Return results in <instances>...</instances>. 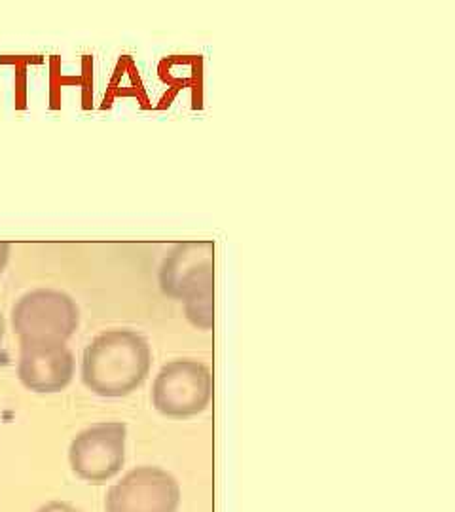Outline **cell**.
Listing matches in <instances>:
<instances>
[{
  "instance_id": "6da1fadb",
  "label": "cell",
  "mask_w": 455,
  "mask_h": 512,
  "mask_svg": "<svg viewBox=\"0 0 455 512\" xmlns=\"http://www.w3.org/2000/svg\"><path fill=\"white\" fill-rule=\"evenodd\" d=\"M150 365V346L139 332L107 330L84 349L82 382L99 397L118 399L145 384Z\"/></svg>"
},
{
  "instance_id": "7a4b0ae2",
  "label": "cell",
  "mask_w": 455,
  "mask_h": 512,
  "mask_svg": "<svg viewBox=\"0 0 455 512\" xmlns=\"http://www.w3.org/2000/svg\"><path fill=\"white\" fill-rule=\"evenodd\" d=\"M213 266L215 245L211 241H186L165 258L160 272L162 291L184 300L186 317L201 330L215 325Z\"/></svg>"
},
{
  "instance_id": "3957f363",
  "label": "cell",
  "mask_w": 455,
  "mask_h": 512,
  "mask_svg": "<svg viewBox=\"0 0 455 512\" xmlns=\"http://www.w3.org/2000/svg\"><path fill=\"white\" fill-rule=\"evenodd\" d=\"M80 325V310L73 298L55 289L23 294L12 308V329L19 340L67 342Z\"/></svg>"
},
{
  "instance_id": "277c9868",
  "label": "cell",
  "mask_w": 455,
  "mask_h": 512,
  "mask_svg": "<svg viewBox=\"0 0 455 512\" xmlns=\"http://www.w3.org/2000/svg\"><path fill=\"white\" fill-rule=\"evenodd\" d=\"M213 399V374L200 361L179 359L160 370L152 387V403L167 418H192Z\"/></svg>"
},
{
  "instance_id": "5b68a950",
  "label": "cell",
  "mask_w": 455,
  "mask_h": 512,
  "mask_svg": "<svg viewBox=\"0 0 455 512\" xmlns=\"http://www.w3.org/2000/svg\"><path fill=\"white\" fill-rule=\"evenodd\" d=\"M128 427L120 421L95 423L80 431L69 448L74 475L90 484H105L126 463Z\"/></svg>"
},
{
  "instance_id": "8992f818",
  "label": "cell",
  "mask_w": 455,
  "mask_h": 512,
  "mask_svg": "<svg viewBox=\"0 0 455 512\" xmlns=\"http://www.w3.org/2000/svg\"><path fill=\"white\" fill-rule=\"evenodd\" d=\"M181 486L162 467L143 465L110 486L105 512H177Z\"/></svg>"
},
{
  "instance_id": "52a82bcc",
  "label": "cell",
  "mask_w": 455,
  "mask_h": 512,
  "mask_svg": "<svg viewBox=\"0 0 455 512\" xmlns=\"http://www.w3.org/2000/svg\"><path fill=\"white\" fill-rule=\"evenodd\" d=\"M18 376L29 391L59 393L73 382V351L67 342L19 340Z\"/></svg>"
},
{
  "instance_id": "ba28073f",
  "label": "cell",
  "mask_w": 455,
  "mask_h": 512,
  "mask_svg": "<svg viewBox=\"0 0 455 512\" xmlns=\"http://www.w3.org/2000/svg\"><path fill=\"white\" fill-rule=\"evenodd\" d=\"M37 512H82L80 509H76L71 503L67 501H50L46 505H42Z\"/></svg>"
},
{
  "instance_id": "9c48e42d",
  "label": "cell",
  "mask_w": 455,
  "mask_h": 512,
  "mask_svg": "<svg viewBox=\"0 0 455 512\" xmlns=\"http://www.w3.org/2000/svg\"><path fill=\"white\" fill-rule=\"evenodd\" d=\"M10 251H12V245L8 241H0V275L6 270L8 266V260H10Z\"/></svg>"
},
{
  "instance_id": "30bf717a",
  "label": "cell",
  "mask_w": 455,
  "mask_h": 512,
  "mask_svg": "<svg viewBox=\"0 0 455 512\" xmlns=\"http://www.w3.org/2000/svg\"><path fill=\"white\" fill-rule=\"evenodd\" d=\"M4 334H6V321H4V317L0 313V342L4 340Z\"/></svg>"
}]
</instances>
